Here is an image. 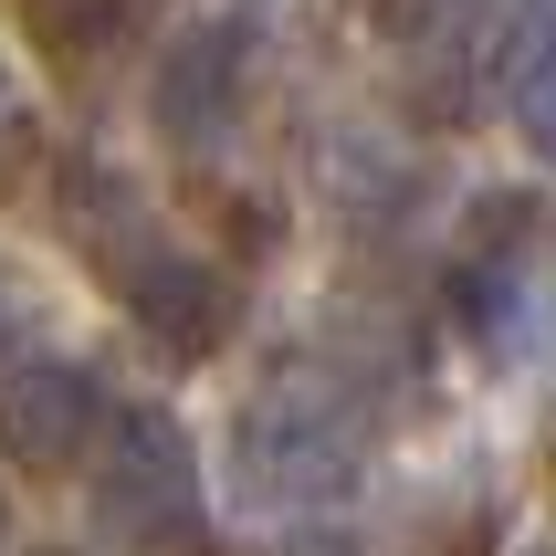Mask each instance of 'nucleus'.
I'll list each match as a JSON object with an SVG mask.
<instances>
[{
  "instance_id": "nucleus-10",
  "label": "nucleus",
  "mask_w": 556,
  "mask_h": 556,
  "mask_svg": "<svg viewBox=\"0 0 556 556\" xmlns=\"http://www.w3.org/2000/svg\"><path fill=\"white\" fill-rule=\"evenodd\" d=\"M0 556H11V483H0Z\"/></svg>"
},
{
  "instance_id": "nucleus-7",
  "label": "nucleus",
  "mask_w": 556,
  "mask_h": 556,
  "mask_svg": "<svg viewBox=\"0 0 556 556\" xmlns=\"http://www.w3.org/2000/svg\"><path fill=\"white\" fill-rule=\"evenodd\" d=\"M31 22L53 42H74V53H105V42L137 31V0H31Z\"/></svg>"
},
{
  "instance_id": "nucleus-2",
  "label": "nucleus",
  "mask_w": 556,
  "mask_h": 556,
  "mask_svg": "<svg viewBox=\"0 0 556 556\" xmlns=\"http://www.w3.org/2000/svg\"><path fill=\"white\" fill-rule=\"evenodd\" d=\"M94 526L137 556H211V472H200V441H189L179 409L126 400L105 420V452L85 463Z\"/></svg>"
},
{
  "instance_id": "nucleus-1",
  "label": "nucleus",
  "mask_w": 556,
  "mask_h": 556,
  "mask_svg": "<svg viewBox=\"0 0 556 556\" xmlns=\"http://www.w3.org/2000/svg\"><path fill=\"white\" fill-rule=\"evenodd\" d=\"M368 472V389L337 378L326 357H283L274 378H252L220 441V483L252 515H326L357 494Z\"/></svg>"
},
{
  "instance_id": "nucleus-12",
  "label": "nucleus",
  "mask_w": 556,
  "mask_h": 556,
  "mask_svg": "<svg viewBox=\"0 0 556 556\" xmlns=\"http://www.w3.org/2000/svg\"><path fill=\"white\" fill-rule=\"evenodd\" d=\"M42 556H85V546H42Z\"/></svg>"
},
{
  "instance_id": "nucleus-6",
  "label": "nucleus",
  "mask_w": 556,
  "mask_h": 556,
  "mask_svg": "<svg viewBox=\"0 0 556 556\" xmlns=\"http://www.w3.org/2000/svg\"><path fill=\"white\" fill-rule=\"evenodd\" d=\"M504 116H515L535 168H556V31H535L526 53L504 63Z\"/></svg>"
},
{
  "instance_id": "nucleus-11",
  "label": "nucleus",
  "mask_w": 556,
  "mask_h": 556,
  "mask_svg": "<svg viewBox=\"0 0 556 556\" xmlns=\"http://www.w3.org/2000/svg\"><path fill=\"white\" fill-rule=\"evenodd\" d=\"M294 556H346V546H326V535H305V546H294Z\"/></svg>"
},
{
  "instance_id": "nucleus-8",
  "label": "nucleus",
  "mask_w": 556,
  "mask_h": 556,
  "mask_svg": "<svg viewBox=\"0 0 556 556\" xmlns=\"http://www.w3.org/2000/svg\"><path fill=\"white\" fill-rule=\"evenodd\" d=\"M22 126H31V105H22V63L0 53V157L22 148Z\"/></svg>"
},
{
  "instance_id": "nucleus-3",
  "label": "nucleus",
  "mask_w": 556,
  "mask_h": 556,
  "mask_svg": "<svg viewBox=\"0 0 556 556\" xmlns=\"http://www.w3.org/2000/svg\"><path fill=\"white\" fill-rule=\"evenodd\" d=\"M85 252H94V274H105V294L137 315L148 346H168V357H220V346H231V326H242V283L220 274L211 252L168 242L126 189H116L105 220H85Z\"/></svg>"
},
{
  "instance_id": "nucleus-9",
  "label": "nucleus",
  "mask_w": 556,
  "mask_h": 556,
  "mask_svg": "<svg viewBox=\"0 0 556 556\" xmlns=\"http://www.w3.org/2000/svg\"><path fill=\"white\" fill-rule=\"evenodd\" d=\"M11 337H22V305H11V294H0V357H11ZM11 378V368H0Z\"/></svg>"
},
{
  "instance_id": "nucleus-5",
  "label": "nucleus",
  "mask_w": 556,
  "mask_h": 556,
  "mask_svg": "<svg viewBox=\"0 0 556 556\" xmlns=\"http://www.w3.org/2000/svg\"><path fill=\"white\" fill-rule=\"evenodd\" d=\"M148 126L168 157H220L242 126V42L220 22H189L148 74Z\"/></svg>"
},
{
  "instance_id": "nucleus-4",
  "label": "nucleus",
  "mask_w": 556,
  "mask_h": 556,
  "mask_svg": "<svg viewBox=\"0 0 556 556\" xmlns=\"http://www.w3.org/2000/svg\"><path fill=\"white\" fill-rule=\"evenodd\" d=\"M105 420H116V400L85 357H22L0 378V463L11 472H42V483L85 472L105 452Z\"/></svg>"
}]
</instances>
